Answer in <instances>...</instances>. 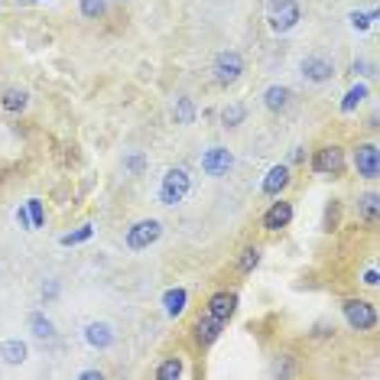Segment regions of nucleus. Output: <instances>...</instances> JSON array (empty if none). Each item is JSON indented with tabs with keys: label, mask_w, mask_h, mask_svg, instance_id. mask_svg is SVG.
Returning <instances> with one entry per match:
<instances>
[{
	"label": "nucleus",
	"mask_w": 380,
	"mask_h": 380,
	"mask_svg": "<svg viewBox=\"0 0 380 380\" xmlns=\"http://www.w3.org/2000/svg\"><path fill=\"white\" fill-rule=\"evenodd\" d=\"M244 72H247V65H244V55L237 49H224L211 62V78L218 88H234L244 78Z\"/></svg>",
	"instance_id": "1"
},
{
	"label": "nucleus",
	"mask_w": 380,
	"mask_h": 380,
	"mask_svg": "<svg viewBox=\"0 0 380 380\" xmlns=\"http://www.w3.org/2000/svg\"><path fill=\"white\" fill-rule=\"evenodd\" d=\"M309 166H312V172H316V176H332V179L345 176V169H348L345 147H341V143H322V147L312 153Z\"/></svg>",
	"instance_id": "2"
},
{
	"label": "nucleus",
	"mask_w": 380,
	"mask_h": 380,
	"mask_svg": "<svg viewBox=\"0 0 380 380\" xmlns=\"http://www.w3.org/2000/svg\"><path fill=\"white\" fill-rule=\"evenodd\" d=\"M192 189V176H189V169H169L166 176H163V182H159V201L163 205H179L186 195H189Z\"/></svg>",
	"instance_id": "3"
},
{
	"label": "nucleus",
	"mask_w": 380,
	"mask_h": 380,
	"mask_svg": "<svg viewBox=\"0 0 380 380\" xmlns=\"http://www.w3.org/2000/svg\"><path fill=\"white\" fill-rule=\"evenodd\" d=\"M341 312H345V322L354 332H374L377 328V309L368 299H345Z\"/></svg>",
	"instance_id": "4"
},
{
	"label": "nucleus",
	"mask_w": 380,
	"mask_h": 380,
	"mask_svg": "<svg viewBox=\"0 0 380 380\" xmlns=\"http://www.w3.org/2000/svg\"><path fill=\"white\" fill-rule=\"evenodd\" d=\"M351 166H354L361 179L374 182L380 176V147L377 143H358L351 150Z\"/></svg>",
	"instance_id": "5"
},
{
	"label": "nucleus",
	"mask_w": 380,
	"mask_h": 380,
	"mask_svg": "<svg viewBox=\"0 0 380 380\" xmlns=\"http://www.w3.org/2000/svg\"><path fill=\"white\" fill-rule=\"evenodd\" d=\"M266 20H270L273 33H289L296 30V23L302 20V10H299L296 0H273L270 10H266Z\"/></svg>",
	"instance_id": "6"
},
{
	"label": "nucleus",
	"mask_w": 380,
	"mask_h": 380,
	"mask_svg": "<svg viewBox=\"0 0 380 380\" xmlns=\"http://www.w3.org/2000/svg\"><path fill=\"white\" fill-rule=\"evenodd\" d=\"M159 237H163V224H159L156 218H143V221L127 228L124 244L130 247V251H147L150 244H156Z\"/></svg>",
	"instance_id": "7"
},
{
	"label": "nucleus",
	"mask_w": 380,
	"mask_h": 380,
	"mask_svg": "<svg viewBox=\"0 0 380 380\" xmlns=\"http://www.w3.org/2000/svg\"><path fill=\"white\" fill-rule=\"evenodd\" d=\"M293 215H296L293 201H286L283 195H276V201H273V205H270V208L264 211V218H260V228H264V231H270V234L283 231V228H289V221H293Z\"/></svg>",
	"instance_id": "8"
},
{
	"label": "nucleus",
	"mask_w": 380,
	"mask_h": 380,
	"mask_svg": "<svg viewBox=\"0 0 380 380\" xmlns=\"http://www.w3.org/2000/svg\"><path fill=\"white\" fill-rule=\"evenodd\" d=\"M234 166V156L228 147H208L205 153H201V172L205 176H211V179H221V176H228Z\"/></svg>",
	"instance_id": "9"
},
{
	"label": "nucleus",
	"mask_w": 380,
	"mask_h": 380,
	"mask_svg": "<svg viewBox=\"0 0 380 380\" xmlns=\"http://www.w3.org/2000/svg\"><path fill=\"white\" fill-rule=\"evenodd\" d=\"M299 72H302V78L312 84H325L335 78V62L328 59V55L316 53V55H306L302 59V65H299Z\"/></svg>",
	"instance_id": "10"
},
{
	"label": "nucleus",
	"mask_w": 380,
	"mask_h": 380,
	"mask_svg": "<svg viewBox=\"0 0 380 380\" xmlns=\"http://www.w3.org/2000/svg\"><path fill=\"white\" fill-rule=\"evenodd\" d=\"M205 312L228 325L234 318V312H237V293H234V289H218V293H211L208 302H205Z\"/></svg>",
	"instance_id": "11"
},
{
	"label": "nucleus",
	"mask_w": 380,
	"mask_h": 380,
	"mask_svg": "<svg viewBox=\"0 0 380 380\" xmlns=\"http://www.w3.org/2000/svg\"><path fill=\"white\" fill-rule=\"evenodd\" d=\"M224 332V322H218L215 316H208V312H201L199 318H195V325H192V341L199 345V348H211L218 338H221Z\"/></svg>",
	"instance_id": "12"
},
{
	"label": "nucleus",
	"mask_w": 380,
	"mask_h": 380,
	"mask_svg": "<svg viewBox=\"0 0 380 380\" xmlns=\"http://www.w3.org/2000/svg\"><path fill=\"white\" fill-rule=\"evenodd\" d=\"M289 182H293V169H289V163H276V166H270V172L264 176L260 192H264L266 199H276V195H283V192L289 189Z\"/></svg>",
	"instance_id": "13"
},
{
	"label": "nucleus",
	"mask_w": 380,
	"mask_h": 380,
	"mask_svg": "<svg viewBox=\"0 0 380 380\" xmlns=\"http://www.w3.org/2000/svg\"><path fill=\"white\" fill-rule=\"evenodd\" d=\"M114 325L111 322H88L84 325V341H88V348H98V351H105L114 345Z\"/></svg>",
	"instance_id": "14"
},
{
	"label": "nucleus",
	"mask_w": 380,
	"mask_h": 380,
	"mask_svg": "<svg viewBox=\"0 0 380 380\" xmlns=\"http://www.w3.org/2000/svg\"><path fill=\"white\" fill-rule=\"evenodd\" d=\"M264 107L270 114H286V111L293 107V88H286V84H270L264 91Z\"/></svg>",
	"instance_id": "15"
},
{
	"label": "nucleus",
	"mask_w": 380,
	"mask_h": 380,
	"mask_svg": "<svg viewBox=\"0 0 380 380\" xmlns=\"http://www.w3.org/2000/svg\"><path fill=\"white\" fill-rule=\"evenodd\" d=\"M186 306H189V289L186 286H172V289L163 293V312L169 318H179L186 312Z\"/></svg>",
	"instance_id": "16"
},
{
	"label": "nucleus",
	"mask_w": 380,
	"mask_h": 380,
	"mask_svg": "<svg viewBox=\"0 0 380 380\" xmlns=\"http://www.w3.org/2000/svg\"><path fill=\"white\" fill-rule=\"evenodd\" d=\"M358 218L368 224V228H374V224H377V218H380V195L374 189L364 192V195L358 199Z\"/></svg>",
	"instance_id": "17"
},
{
	"label": "nucleus",
	"mask_w": 380,
	"mask_h": 380,
	"mask_svg": "<svg viewBox=\"0 0 380 380\" xmlns=\"http://www.w3.org/2000/svg\"><path fill=\"white\" fill-rule=\"evenodd\" d=\"M0 107H3L7 114H23V111L30 107V91H26V88H7V91L0 95Z\"/></svg>",
	"instance_id": "18"
},
{
	"label": "nucleus",
	"mask_w": 380,
	"mask_h": 380,
	"mask_svg": "<svg viewBox=\"0 0 380 380\" xmlns=\"http://www.w3.org/2000/svg\"><path fill=\"white\" fill-rule=\"evenodd\" d=\"M26 341H20V338H7V341H0V358H3V364H10V368H17V364H23L26 361Z\"/></svg>",
	"instance_id": "19"
},
{
	"label": "nucleus",
	"mask_w": 380,
	"mask_h": 380,
	"mask_svg": "<svg viewBox=\"0 0 380 380\" xmlns=\"http://www.w3.org/2000/svg\"><path fill=\"white\" fill-rule=\"evenodd\" d=\"M370 95V88L368 84H354V88H348V95L341 98V114H354V111H358L361 105H364V98Z\"/></svg>",
	"instance_id": "20"
},
{
	"label": "nucleus",
	"mask_w": 380,
	"mask_h": 380,
	"mask_svg": "<svg viewBox=\"0 0 380 380\" xmlns=\"http://www.w3.org/2000/svg\"><path fill=\"white\" fill-rule=\"evenodd\" d=\"M260 247H257V244H247V247H244L241 253H237V273H253V270H257V264H260Z\"/></svg>",
	"instance_id": "21"
},
{
	"label": "nucleus",
	"mask_w": 380,
	"mask_h": 380,
	"mask_svg": "<svg viewBox=\"0 0 380 380\" xmlns=\"http://www.w3.org/2000/svg\"><path fill=\"white\" fill-rule=\"evenodd\" d=\"M244 120H247V105H241V101H234L221 111V127H228V130H237Z\"/></svg>",
	"instance_id": "22"
},
{
	"label": "nucleus",
	"mask_w": 380,
	"mask_h": 380,
	"mask_svg": "<svg viewBox=\"0 0 380 380\" xmlns=\"http://www.w3.org/2000/svg\"><path fill=\"white\" fill-rule=\"evenodd\" d=\"M182 374H186V364H182L179 354L166 358V361H163V364L156 368V380H179Z\"/></svg>",
	"instance_id": "23"
},
{
	"label": "nucleus",
	"mask_w": 380,
	"mask_h": 380,
	"mask_svg": "<svg viewBox=\"0 0 380 380\" xmlns=\"http://www.w3.org/2000/svg\"><path fill=\"white\" fill-rule=\"evenodd\" d=\"M172 114H176V124H195V101L192 98H176Z\"/></svg>",
	"instance_id": "24"
},
{
	"label": "nucleus",
	"mask_w": 380,
	"mask_h": 380,
	"mask_svg": "<svg viewBox=\"0 0 380 380\" xmlns=\"http://www.w3.org/2000/svg\"><path fill=\"white\" fill-rule=\"evenodd\" d=\"M30 332L36 338H53L55 335V325L46 318V312H33V316H30Z\"/></svg>",
	"instance_id": "25"
},
{
	"label": "nucleus",
	"mask_w": 380,
	"mask_h": 380,
	"mask_svg": "<svg viewBox=\"0 0 380 380\" xmlns=\"http://www.w3.org/2000/svg\"><path fill=\"white\" fill-rule=\"evenodd\" d=\"M78 10H82L84 20H101L107 10L105 0H78Z\"/></svg>",
	"instance_id": "26"
},
{
	"label": "nucleus",
	"mask_w": 380,
	"mask_h": 380,
	"mask_svg": "<svg viewBox=\"0 0 380 380\" xmlns=\"http://www.w3.org/2000/svg\"><path fill=\"white\" fill-rule=\"evenodd\" d=\"M91 234H95V228H91V224H82L78 231H69V234H62V237H59V244H62V247H75V244H84V241H91Z\"/></svg>",
	"instance_id": "27"
},
{
	"label": "nucleus",
	"mask_w": 380,
	"mask_h": 380,
	"mask_svg": "<svg viewBox=\"0 0 380 380\" xmlns=\"http://www.w3.org/2000/svg\"><path fill=\"white\" fill-rule=\"evenodd\" d=\"M273 377H293L296 374V361H293V354H276V364H273V370H270Z\"/></svg>",
	"instance_id": "28"
},
{
	"label": "nucleus",
	"mask_w": 380,
	"mask_h": 380,
	"mask_svg": "<svg viewBox=\"0 0 380 380\" xmlns=\"http://www.w3.org/2000/svg\"><path fill=\"white\" fill-rule=\"evenodd\" d=\"M26 211H30V221H33V231L46 228V208H42L39 199H30L26 201Z\"/></svg>",
	"instance_id": "29"
},
{
	"label": "nucleus",
	"mask_w": 380,
	"mask_h": 380,
	"mask_svg": "<svg viewBox=\"0 0 380 380\" xmlns=\"http://www.w3.org/2000/svg\"><path fill=\"white\" fill-rule=\"evenodd\" d=\"M377 20V10H370V13H351V26H354V30H368L370 23Z\"/></svg>",
	"instance_id": "30"
},
{
	"label": "nucleus",
	"mask_w": 380,
	"mask_h": 380,
	"mask_svg": "<svg viewBox=\"0 0 380 380\" xmlns=\"http://www.w3.org/2000/svg\"><path fill=\"white\" fill-rule=\"evenodd\" d=\"M325 231H335L338 228V199L328 201V208H325V224H322Z\"/></svg>",
	"instance_id": "31"
},
{
	"label": "nucleus",
	"mask_w": 380,
	"mask_h": 380,
	"mask_svg": "<svg viewBox=\"0 0 380 380\" xmlns=\"http://www.w3.org/2000/svg\"><path fill=\"white\" fill-rule=\"evenodd\" d=\"M351 69H354L358 75H374V65H370L368 59H354V62H351Z\"/></svg>",
	"instance_id": "32"
},
{
	"label": "nucleus",
	"mask_w": 380,
	"mask_h": 380,
	"mask_svg": "<svg viewBox=\"0 0 380 380\" xmlns=\"http://www.w3.org/2000/svg\"><path fill=\"white\" fill-rule=\"evenodd\" d=\"M17 221H20V228L33 231V221H30V211H26V205H20V208H17Z\"/></svg>",
	"instance_id": "33"
},
{
	"label": "nucleus",
	"mask_w": 380,
	"mask_h": 380,
	"mask_svg": "<svg viewBox=\"0 0 380 380\" xmlns=\"http://www.w3.org/2000/svg\"><path fill=\"white\" fill-rule=\"evenodd\" d=\"M380 283V273H377V266H370L368 273H364V286H370V289H374V286Z\"/></svg>",
	"instance_id": "34"
},
{
	"label": "nucleus",
	"mask_w": 380,
	"mask_h": 380,
	"mask_svg": "<svg viewBox=\"0 0 380 380\" xmlns=\"http://www.w3.org/2000/svg\"><path fill=\"white\" fill-rule=\"evenodd\" d=\"M78 377H82V380H105V370H101V368H95V370H82Z\"/></svg>",
	"instance_id": "35"
},
{
	"label": "nucleus",
	"mask_w": 380,
	"mask_h": 380,
	"mask_svg": "<svg viewBox=\"0 0 380 380\" xmlns=\"http://www.w3.org/2000/svg\"><path fill=\"white\" fill-rule=\"evenodd\" d=\"M124 166L130 169V172H140V169H143V156H127Z\"/></svg>",
	"instance_id": "36"
},
{
	"label": "nucleus",
	"mask_w": 380,
	"mask_h": 380,
	"mask_svg": "<svg viewBox=\"0 0 380 380\" xmlns=\"http://www.w3.org/2000/svg\"><path fill=\"white\" fill-rule=\"evenodd\" d=\"M55 293H59V283H49V286H42V299H53Z\"/></svg>",
	"instance_id": "37"
},
{
	"label": "nucleus",
	"mask_w": 380,
	"mask_h": 380,
	"mask_svg": "<svg viewBox=\"0 0 380 380\" xmlns=\"http://www.w3.org/2000/svg\"><path fill=\"white\" fill-rule=\"evenodd\" d=\"M293 163H306V150H302V147L293 150Z\"/></svg>",
	"instance_id": "38"
},
{
	"label": "nucleus",
	"mask_w": 380,
	"mask_h": 380,
	"mask_svg": "<svg viewBox=\"0 0 380 380\" xmlns=\"http://www.w3.org/2000/svg\"><path fill=\"white\" fill-rule=\"evenodd\" d=\"M17 3H36V0H17Z\"/></svg>",
	"instance_id": "39"
}]
</instances>
